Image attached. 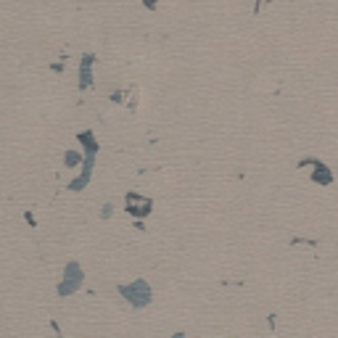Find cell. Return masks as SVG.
<instances>
[{
  "mask_svg": "<svg viewBox=\"0 0 338 338\" xmlns=\"http://www.w3.org/2000/svg\"><path fill=\"white\" fill-rule=\"evenodd\" d=\"M93 164H95V156H87V159H84V167H82L80 177L69 182V190H82L84 185H87V182H90V174H93Z\"/></svg>",
  "mask_w": 338,
  "mask_h": 338,
  "instance_id": "4",
  "label": "cell"
},
{
  "mask_svg": "<svg viewBox=\"0 0 338 338\" xmlns=\"http://www.w3.org/2000/svg\"><path fill=\"white\" fill-rule=\"evenodd\" d=\"M82 270H80V264L77 262H69L66 264V270H64V280L58 283V296H72L77 288L82 286Z\"/></svg>",
  "mask_w": 338,
  "mask_h": 338,
  "instance_id": "2",
  "label": "cell"
},
{
  "mask_svg": "<svg viewBox=\"0 0 338 338\" xmlns=\"http://www.w3.org/2000/svg\"><path fill=\"white\" fill-rule=\"evenodd\" d=\"M77 161H80L77 153H66V164H77Z\"/></svg>",
  "mask_w": 338,
  "mask_h": 338,
  "instance_id": "8",
  "label": "cell"
},
{
  "mask_svg": "<svg viewBox=\"0 0 338 338\" xmlns=\"http://www.w3.org/2000/svg\"><path fill=\"white\" fill-rule=\"evenodd\" d=\"M119 294L125 296L135 309H143V306L151 304V286H148V280H143V278H137L135 283H129V286H119Z\"/></svg>",
  "mask_w": 338,
  "mask_h": 338,
  "instance_id": "1",
  "label": "cell"
},
{
  "mask_svg": "<svg viewBox=\"0 0 338 338\" xmlns=\"http://www.w3.org/2000/svg\"><path fill=\"white\" fill-rule=\"evenodd\" d=\"M77 137H80V143L84 145V151H87V156H95V153H98V143H95L93 132H90V129H84V132H80Z\"/></svg>",
  "mask_w": 338,
  "mask_h": 338,
  "instance_id": "6",
  "label": "cell"
},
{
  "mask_svg": "<svg viewBox=\"0 0 338 338\" xmlns=\"http://www.w3.org/2000/svg\"><path fill=\"white\" fill-rule=\"evenodd\" d=\"M93 61L95 56L93 53H87V56L82 58V66H80V87H93Z\"/></svg>",
  "mask_w": 338,
  "mask_h": 338,
  "instance_id": "5",
  "label": "cell"
},
{
  "mask_svg": "<svg viewBox=\"0 0 338 338\" xmlns=\"http://www.w3.org/2000/svg\"><path fill=\"white\" fill-rule=\"evenodd\" d=\"M125 209L132 214V217H148L151 209H153V201L148 196H140V193H127L125 196Z\"/></svg>",
  "mask_w": 338,
  "mask_h": 338,
  "instance_id": "3",
  "label": "cell"
},
{
  "mask_svg": "<svg viewBox=\"0 0 338 338\" xmlns=\"http://www.w3.org/2000/svg\"><path fill=\"white\" fill-rule=\"evenodd\" d=\"M145 5H148V8H156V0H143Z\"/></svg>",
  "mask_w": 338,
  "mask_h": 338,
  "instance_id": "9",
  "label": "cell"
},
{
  "mask_svg": "<svg viewBox=\"0 0 338 338\" xmlns=\"http://www.w3.org/2000/svg\"><path fill=\"white\" fill-rule=\"evenodd\" d=\"M312 177L320 182V185H330V180H333V174L328 172V167L325 164H320V161H314V172H312Z\"/></svg>",
  "mask_w": 338,
  "mask_h": 338,
  "instance_id": "7",
  "label": "cell"
}]
</instances>
